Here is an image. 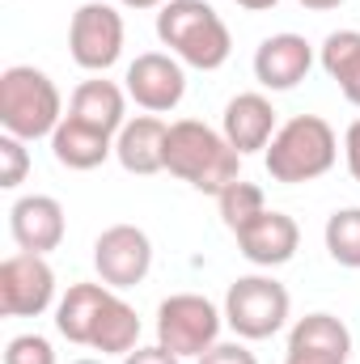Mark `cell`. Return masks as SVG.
Here are the masks:
<instances>
[{
	"label": "cell",
	"mask_w": 360,
	"mask_h": 364,
	"mask_svg": "<svg viewBox=\"0 0 360 364\" xmlns=\"http://www.w3.org/2000/svg\"><path fill=\"white\" fill-rule=\"evenodd\" d=\"M233 4H242V9H250V13H268V9L280 4V0H233Z\"/></svg>",
	"instance_id": "4dcf8cb0"
},
{
	"label": "cell",
	"mask_w": 360,
	"mask_h": 364,
	"mask_svg": "<svg viewBox=\"0 0 360 364\" xmlns=\"http://www.w3.org/2000/svg\"><path fill=\"white\" fill-rule=\"evenodd\" d=\"M297 4H305V9H314V13H331V9H339L344 0H297Z\"/></svg>",
	"instance_id": "f1b7e54d"
},
{
	"label": "cell",
	"mask_w": 360,
	"mask_h": 364,
	"mask_svg": "<svg viewBox=\"0 0 360 364\" xmlns=\"http://www.w3.org/2000/svg\"><path fill=\"white\" fill-rule=\"evenodd\" d=\"M284 364H339V360H327V356H301V352H288Z\"/></svg>",
	"instance_id": "f546056e"
},
{
	"label": "cell",
	"mask_w": 360,
	"mask_h": 364,
	"mask_svg": "<svg viewBox=\"0 0 360 364\" xmlns=\"http://www.w3.org/2000/svg\"><path fill=\"white\" fill-rule=\"evenodd\" d=\"M64 123V97L43 68L13 64L0 73V127L17 140L55 136Z\"/></svg>",
	"instance_id": "3957f363"
},
{
	"label": "cell",
	"mask_w": 360,
	"mask_h": 364,
	"mask_svg": "<svg viewBox=\"0 0 360 364\" xmlns=\"http://www.w3.org/2000/svg\"><path fill=\"white\" fill-rule=\"evenodd\" d=\"M314 68V47L301 34H271L255 51V81L271 93L297 90Z\"/></svg>",
	"instance_id": "7c38bea8"
},
{
	"label": "cell",
	"mask_w": 360,
	"mask_h": 364,
	"mask_svg": "<svg viewBox=\"0 0 360 364\" xmlns=\"http://www.w3.org/2000/svg\"><path fill=\"white\" fill-rule=\"evenodd\" d=\"M199 364H259L255 360V352H246L242 343H216V348H208Z\"/></svg>",
	"instance_id": "484cf974"
},
{
	"label": "cell",
	"mask_w": 360,
	"mask_h": 364,
	"mask_svg": "<svg viewBox=\"0 0 360 364\" xmlns=\"http://www.w3.org/2000/svg\"><path fill=\"white\" fill-rule=\"evenodd\" d=\"M51 153H55V161L68 166V170H97V166L115 153V136L93 132L85 123H77L73 114H64V123H60L55 136H51Z\"/></svg>",
	"instance_id": "d6986e66"
},
{
	"label": "cell",
	"mask_w": 360,
	"mask_h": 364,
	"mask_svg": "<svg viewBox=\"0 0 360 364\" xmlns=\"http://www.w3.org/2000/svg\"><path fill=\"white\" fill-rule=\"evenodd\" d=\"M225 309H216L199 292H174L157 305V343L174 356H203L221 343Z\"/></svg>",
	"instance_id": "8992f818"
},
{
	"label": "cell",
	"mask_w": 360,
	"mask_h": 364,
	"mask_svg": "<svg viewBox=\"0 0 360 364\" xmlns=\"http://www.w3.org/2000/svg\"><path fill=\"white\" fill-rule=\"evenodd\" d=\"M55 301V272L47 255H9L0 263V314L4 318H38Z\"/></svg>",
	"instance_id": "ba28073f"
},
{
	"label": "cell",
	"mask_w": 360,
	"mask_h": 364,
	"mask_svg": "<svg viewBox=\"0 0 360 364\" xmlns=\"http://www.w3.org/2000/svg\"><path fill=\"white\" fill-rule=\"evenodd\" d=\"M322 237H327V255L339 267L360 272V208H339L327 220V233Z\"/></svg>",
	"instance_id": "7402d4cb"
},
{
	"label": "cell",
	"mask_w": 360,
	"mask_h": 364,
	"mask_svg": "<svg viewBox=\"0 0 360 364\" xmlns=\"http://www.w3.org/2000/svg\"><path fill=\"white\" fill-rule=\"evenodd\" d=\"M68 51L85 73H106L123 55V13L102 0L81 4L68 26Z\"/></svg>",
	"instance_id": "52a82bcc"
},
{
	"label": "cell",
	"mask_w": 360,
	"mask_h": 364,
	"mask_svg": "<svg viewBox=\"0 0 360 364\" xmlns=\"http://www.w3.org/2000/svg\"><path fill=\"white\" fill-rule=\"evenodd\" d=\"M110 296H115V288H106V284H73L60 296V305H55V331L68 343L90 348L93 331H97V318H102V309H106Z\"/></svg>",
	"instance_id": "e0dca14e"
},
{
	"label": "cell",
	"mask_w": 360,
	"mask_h": 364,
	"mask_svg": "<svg viewBox=\"0 0 360 364\" xmlns=\"http://www.w3.org/2000/svg\"><path fill=\"white\" fill-rule=\"evenodd\" d=\"M157 38L170 47L174 60L199 73H216L233 51L229 26L203 0H166L157 13Z\"/></svg>",
	"instance_id": "7a4b0ae2"
},
{
	"label": "cell",
	"mask_w": 360,
	"mask_h": 364,
	"mask_svg": "<svg viewBox=\"0 0 360 364\" xmlns=\"http://www.w3.org/2000/svg\"><path fill=\"white\" fill-rule=\"evenodd\" d=\"M344 157H348V174L360 182V119L348 127V136H344Z\"/></svg>",
	"instance_id": "83f0119b"
},
{
	"label": "cell",
	"mask_w": 360,
	"mask_h": 364,
	"mask_svg": "<svg viewBox=\"0 0 360 364\" xmlns=\"http://www.w3.org/2000/svg\"><path fill=\"white\" fill-rule=\"evenodd\" d=\"M322 68L327 77L344 90V97L360 106V30H335L322 43Z\"/></svg>",
	"instance_id": "ffe728a7"
},
{
	"label": "cell",
	"mask_w": 360,
	"mask_h": 364,
	"mask_svg": "<svg viewBox=\"0 0 360 364\" xmlns=\"http://www.w3.org/2000/svg\"><path fill=\"white\" fill-rule=\"evenodd\" d=\"M123 9H162L166 0H119Z\"/></svg>",
	"instance_id": "1f68e13d"
},
{
	"label": "cell",
	"mask_w": 360,
	"mask_h": 364,
	"mask_svg": "<svg viewBox=\"0 0 360 364\" xmlns=\"http://www.w3.org/2000/svg\"><path fill=\"white\" fill-rule=\"evenodd\" d=\"M335 157H339L335 127L322 114H297V119H288L271 136L268 153H263V166H268V174L275 182L297 186V182L322 178L335 166Z\"/></svg>",
	"instance_id": "277c9868"
},
{
	"label": "cell",
	"mask_w": 360,
	"mask_h": 364,
	"mask_svg": "<svg viewBox=\"0 0 360 364\" xmlns=\"http://www.w3.org/2000/svg\"><path fill=\"white\" fill-rule=\"evenodd\" d=\"M123 90L136 106H144L149 114H166L174 110L186 93V73H182V60L166 55V51H144L127 64V77H123Z\"/></svg>",
	"instance_id": "30bf717a"
},
{
	"label": "cell",
	"mask_w": 360,
	"mask_h": 364,
	"mask_svg": "<svg viewBox=\"0 0 360 364\" xmlns=\"http://www.w3.org/2000/svg\"><path fill=\"white\" fill-rule=\"evenodd\" d=\"M123 364H182V356H174V352L162 348V343H153V348H136V352H127Z\"/></svg>",
	"instance_id": "4316f807"
},
{
	"label": "cell",
	"mask_w": 360,
	"mask_h": 364,
	"mask_svg": "<svg viewBox=\"0 0 360 364\" xmlns=\"http://www.w3.org/2000/svg\"><path fill=\"white\" fill-rule=\"evenodd\" d=\"M68 114H73L77 123L93 127V132L119 136L123 123H127V90H119L115 81H81V85L73 90Z\"/></svg>",
	"instance_id": "2e32d148"
},
{
	"label": "cell",
	"mask_w": 360,
	"mask_h": 364,
	"mask_svg": "<svg viewBox=\"0 0 360 364\" xmlns=\"http://www.w3.org/2000/svg\"><path fill=\"white\" fill-rule=\"evenodd\" d=\"M136 339H140V318H136V309L115 292L110 301H106V309H102V318H97V331H93V352H102V356H127V352H136Z\"/></svg>",
	"instance_id": "44dd1931"
},
{
	"label": "cell",
	"mask_w": 360,
	"mask_h": 364,
	"mask_svg": "<svg viewBox=\"0 0 360 364\" xmlns=\"http://www.w3.org/2000/svg\"><path fill=\"white\" fill-rule=\"evenodd\" d=\"M64 208L51 195H21L9 208V233L26 255H51L64 242Z\"/></svg>",
	"instance_id": "8fae6325"
},
{
	"label": "cell",
	"mask_w": 360,
	"mask_h": 364,
	"mask_svg": "<svg viewBox=\"0 0 360 364\" xmlns=\"http://www.w3.org/2000/svg\"><path fill=\"white\" fill-rule=\"evenodd\" d=\"M292 296L271 275H242L225 292V322L238 339H271L288 322Z\"/></svg>",
	"instance_id": "5b68a950"
},
{
	"label": "cell",
	"mask_w": 360,
	"mask_h": 364,
	"mask_svg": "<svg viewBox=\"0 0 360 364\" xmlns=\"http://www.w3.org/2000/svg\"><path fill=\"white\" fill-rule=\"evenodd\" d=\"M288 352L327 356V360L348 364V356H352V331H348L335 314H305V318H297V326L288 331Z\"/></svg>",
	"instance_id": "ac0fdd59"
},
{
	"label": "cell",
	"mask_w": 360,
	"mask_h": 364,
	"mask_svg": "<svg viewBox=\"0 0 360 364\" xmlns=\"http://www.w3.org/2000/svg\"><path fill=\"white\" fill-rule=\"evenodd\" d=\"M238 246L255 267H284L301 246V229L288 212L268 208V212H259L255 220H246L238 229Z\"/></svg>",
	"instance_id": "4fadbf2b"
},
{
	"label": "cell",
	"mask_w": 360,
	"mask_h": 364,
	"mask_svg": "<svg viewBox=\"0 0 360 364\" xmlns=\"http://www.w3.org/2000/svg\"><path fill=\"white\" fill-rule=\"evenodd\" d=\"M30 174V153H26V140H17V136H0V186L4 191H13V186H21Z\"/></svg>",
	"instance_id": "cb8c5ba5"
},
{
	"label": "cell",
	"mask_w": 360,
	"mask_h": 364,
	"mask_svg": "<svg viewBox=\"0 0 360 364\" xmlns=\"http://www.w3.org/2000/svg\"><path fill=\"white\" fill-rule=\"evenodd\" d=\"M216 203H221V216H225V225H229L233 233H238L246 220H255L259 212H268L263 186H259V182H246V178L229 182V186L216 195Z\"/></svg>",
	"instance_id": "603a6c76"
},
{
	"label": "cell",
	"mask_w": 360,
	"mask_h": 364,
	"mask_svg": "<svg viewBox=\"0 0 360 364\" xmlns=\"http://www.w3.org/2000/svg\"><path fill=\"white\" fill-rule=\"evenodd\" d=\"M166 136H170V123L157 119V114H136L123 123V132L115 136V157L127 174H162L166 170Z\"/></svg>",
	"instance_id": "5bb4252c"
},
{
	"label": "cell",
	"mask_w": 360,
	"mask_h": 364,
	"mask_svg": "<svg viewBox=\"0 0 360 364\" xmlns=\"http://www.w3.org/2000/svg\"><path fill=\"white\" fill-rule=\"evenodd\" d=\"M4 364H55V348L43 335H17L4 348Z\"/></svg>",
	"instance_id": "d4e9b609"
},
{
	"label": "cell",
	"mask_w": 360,
	"mask_h": 364,
	"mask_svg": "<svg viewBox=\"0 0 360 364\" xmlns=\"http://www.w3.org/2000/svg\"><path fill=\"white\" fill-rule=\"evenodd\" d=\"M166 170L203 195H221L229 182L242 178V153L225 140V132L199 119H179L166 136Z\"/></svg>",
	"instance_id": "6da1fadb"
},
{
	"label": "cell",
	"mask_w": 360,
	"mask_h": 364,
	"mask_svg": "<svg viewBox=\"0 0 360 364\" xmlns=\"http://www.w3.org/2000/svg\"><path fill=\"white\" fill-rule=\"evenodd\" d=\"M93 267L106 288H136L153 267V242L136 225H110L93 242Z\"/></svg>",
	"instance_id": "9c48e42d"
},
{
	"label": "cell",
	"mask_w": 360,
	"mask_h": 364,
	"mask_svg": "<svg viewBox=\"0 0 360 364\" xmlns=\"http://www.w3.org/2000/svg\"><path fill=\"white\" fill-rule=\"evenodd\" d=\"M73 364H102V360H73Z\"/></svg>",
	"instance_id": "d6a6232c"
},
{
	"label": "cell",
	"mask_w": 360,
	"mask_h": 364,
	"mask_svg": "<svg viewBox=\"0 0 360 364\" xmlns=\"http://www.w3.org/2000/svg\"><path fill=\"white\" fill-rule=\"evenodd\" d=\"M221 132L225 140L246 157V153H268L271 136L280 132L275 127V106L263 93H238L229 106H225V119H221Z\"/></svg>",
	"instance_id": "9a60e30c"
}]
</instances>
